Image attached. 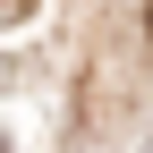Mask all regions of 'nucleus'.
I'll use <instances>...</instances> for the list:
<instances>
[{"instance_id": "f257e3e1", "label": "nucleus", "mask_w": 153, "mask_h": 153, "mask_svg": "<svg viewBox=\"0 0 153 153\" xmlns=\"http://www.w3.org/2000/svg\"><path fill=\"white\" fill-rule=\"evenodd\" d=\"M34 9V0H0V26H17V17H26Z\"/></svg>"}, {"instance_id": "f03ea898", "label": "nucleus", "mask_w": 153, "mask_h": 153, "mask_svg": "<svg viewBox=\"0 0 153 153\" xmlns=\"http://www.w3.org/2000/svg\"><path fill=\"white\" fill-rule=\"evenodd\" d=\"M145 34H153V9H145Z\"/></svg>"}]
</instances>
